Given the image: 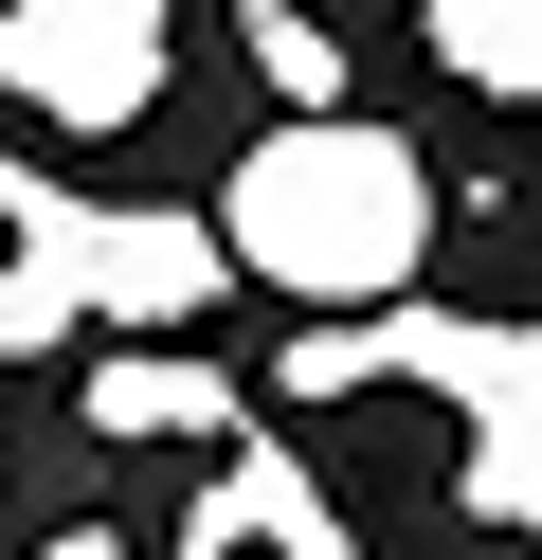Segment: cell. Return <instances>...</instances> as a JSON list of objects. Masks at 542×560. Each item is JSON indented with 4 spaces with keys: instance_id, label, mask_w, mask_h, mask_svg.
<instances>
[{
    "instance_id": "cell-1",
    "label": "cell",
    "mask_w": 542,
    "mask_h": 560,
    "mask_svg": "<svg viewBox=\"0 0 542 560\" xmlns=\"http://www.w3.org/2000/svg\"><path fill=\"white\" fill-rule=\"evenodd\" d=\"M325 218L361 235V290H380V271L416 254V182H397V163H380L361 199H325ZM235 235H253L272 271H308V290H344V254H308V182H289V163H253V182H235Z\"/></svg>"
}]
</instances>
